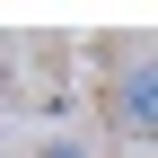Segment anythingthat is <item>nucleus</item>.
<instances>
[{"label":"nucleus","instance_id":"2","mask_svg":"<svg viewBox=\"0 0 158 158\" xmlns=\"http://www.w3.org/2000/svg\"><path fill=\"white\" fill-rule=\"evenodd\" d=\"M35 158H88V149H79V141H44Z\"/></svg>","mask_w":158,"mask_h":158},{"label":"nucleus","instance_id":"1","mask_svg":"<svg viewBox=\"0 0 158 158\" xmlns=\"http://www.w3.org/2000/svg\"><path fill=\"white\" fill-rule=\"evenodd\" d=\"M114 132H123V141H149L158 149V53H141V62H123L114 70Z\"/></svg>","mask_w":158,"mask_h":158}]
</instances>
